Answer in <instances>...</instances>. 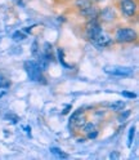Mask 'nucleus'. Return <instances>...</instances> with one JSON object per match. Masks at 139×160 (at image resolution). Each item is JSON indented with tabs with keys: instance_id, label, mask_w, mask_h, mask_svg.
<instances>
[{
	"instance_id": "1",
	"label": "nucleus",
	"mask_w": 139,
	"mask_h": 160,
	"mask_svg": "<svg viewBox=\"0 0 139 160\" xmlns=\"http://www.w3.org/2000/svg\"><path fill=\"white\" fill-rule=\"evenodd\" d=\"M26 67V71H27V75L31 80L34 81H40L41 79H44L41 75V67L39 66L37 62H34V61H30V62H26L25 65Z\"/></svg>"
},
{
	"instance_id": "2",
	"label": "nucleus",
	"mask_w": 139,
	"mask_h": 160,
	"mask_svg": "<svg viewBox=\"0 0 139 160\" xmlns=\"http://www.w3.org/2000/svg\"><path fill=\"white\" fill-rule=\"evenodd\" d=\"M115 38L120 43H130L137 39V32L133 29H119L116 31Z\"/></svg>"
},
{
	"instance_id": "3",
	"label": "nucleus",
	"mask_w": 139,
	"mask_h": 160,
	"mask_svg": "<svg viewBox=\"0 0 139 160\" xmlns=\"http://www.w3.org/2000/svg\"><path fill=\"white\" fill-rule=\"evenodd\" d=\"M102 32V27H101V25H99L95 20H92L90 22L86 25V27H85V34H86V38L90 39V40H94L95 38H97L99 34Z\"/></svg>"
},
{
	"instance_id": "4",
	"label": "nucleus",
	"mask_w": 139,
	"mask_h": 160,
	"mask_svg": "<svg viewBox=\"0 0 139 160\" xmlns=\"http://www.w3.org/2000/svg\"><path fill=\"white\" fill-rule=\"evenodd\" d=\"M120 9L125 17H133L137 13L135 0H123L120 3Z\"/></svg>"
},
{
	"instance_id": "5",
	"label": "nucleus",
	"mask_w": 139,
	"mask_h": 160,
	"mask_svg": "<svg viewBox=\"0 0 139 160\" xmlns=\"http://www.w3.org/2000/svg\"><path fill=\"white\" fill-rule=\"evenodd\" d=\"M106 72L115 76H130L133 75V68L129 67H107Z\"/></svg>"
},
{
	"instance_id": "6",
	"label": "nucleus",
	"mask_w": 139,
	"mask_h": 160,
	"mask_svg": "<svg viewBox=\"0 0 139 160\" xmlns=\"http://www.w3.org/2000/svg\"><path fill=\"white\" fill-rule=\"evenodd\" d=\"M98 14L103 22H111V21H114L116 18V12L112 9V8H104V9L101 13H98Z\"/></svg>"
},
{
	"instance_id": "7",
	"label": "nucleus",
	"mask_w": 139,
	"mask_h": 160,
	"mask_svg": "<svg viewBox=\"0 0 139 160\" xmlns=\"http://www.w3.org/2000/svg\"><path fill=\"white\" fill-rule=\"evenodd\" d=\"M93 43H94V44H97L98 47H107V45H110L111 43H112V39L108 36V35H104L103 32H101L93 40Z\"/></svg>"
},
{
	"instance_id": "8",
	"label": "nucleus",
	"mask_w": 139,
	"mask_h": 160,
	"mask_svg": "<svg viewBox=\"0 0 139 160\" xmlns=\"http://www.w3.org/2000/svg\"><path fill=\"white\" fill-rule=\"evenodd\" d=\"M75 4H76V7L80 9V12H81V11H84V9H86V8H89V7L94 5L92 0H76V3H75Z\"/></svg>"
},
{
	"instance_id": "9",
	"label": "nucleus",
	"mask_w": 139,
	"mask_h": 160,
	"mask_svg": "<svg viewBox=\"0 0 139 160\" xmlns=\"http://www.w3.org/2000/svg\"><path fill=\"white\" fill-rule=\"evenodd\" d=\"M8 86H10L9 79L3 74V71H0V89H1V88H8Z\"/></svg>"
},
{
	"instance_id": "10",
	"label": "nucleus",
	"mask_w": 139,
	"mask_h": 160,
	"mask_svg": "<svg viewBox=\"0 0 139 160\" xmlns=\"http://www.w3.org/2000/svg\"><path fill=\"white\" fill-rule=\"evenodd\" d=\"M124 106H125V102L124 101H117V102H114V103H111L110 107L112 110H115V111H120V110H123L124 109Z\"/></svg>"
},
{
	"instance_id": "11",
	"label": "nucleus",
	"mask_w": 139,
	"mask_h": 160,
	"mask_svg": "<svg viewBox=\"0 0 139 160\" xmlns=\"http://www.w3.org/2000/svg\"><path fill=\"white\" fill-rule=\"evenodd\" d=\"M82 129H84L85 133H90V132L95 131V127H94V124H92V123H85L84 125H82Z\"/></svg>"
},
{
	"instance_id": "12",
	"label": "nucleus",
	"mask_w": 139,
	"mask_h": 160,
	"mask_svg": "<svg viewBox=\"0 0 139 160\" xmlns=\"http://www.w3.org/2000/svg\"><path fill=\"white\" fill-rule=\"evenodd\" d=\"M50 151H52V152H54V154H58L61 158H68V155H67V154H63V152H62V151H61L59 149L52 147V149H50Z\"/></svg>"
},
{
	"instance_id": "13",
	"label": "nucleus",
	"mask_w": 139,
	"mask_h": 160,
	"mask_svg": "<svg viewBox=\"0 0 139 160\" xmlns=\"http://www.w3.org/2000/svg\"><path fill=\"white\" fill-rule=\"evenodd\" d=\"M134 133H135V128H132L130 129V132H129V141H128V145L129 146H132V142H133V138H134Z\"/></svg>"
},
{
	"instance_id": "14",
	"label": "nucleus",
	"mask_w": 139,
	"mask_h": 160,
	"mask_svg": "<svg viewBox=\"0 0 139 160\" xmlns=\"http://www.w3.org/2000/svg\"><path fill=\"white\" fill-rule=\"evenodd\" d=\"M13 38H14V39H16V40H23V39H25L26 36L23 35V34H22V32H19V31H17V32H14V34H13Z\"/></svg>"
},
{
	"instance_id": "15",
	"label": "nucleus",
	"mask_w": 139,
	"mask_h": 160,
	"mask_svg": "<svg viewBox=\"0 0 139 160\" xmlns=\"http://www.w3.org/2000/svg\"><path fill=\"white\" fill-rule=\"evenodd\" d=\"M123 96L124 97H128V98H137V94L135 93H130V92H123Z\"/></svg>"
},
{
	"instance_id": "16",
	"label": "nucleus",
	"mask_w": 139,
	"mask_h": 160,
	"mask_svg": "<svg viewBox=\"0 0 139 160\" xmlns=\"http://www.w3.org/2000/svg\"><path fill=\"white\" fill-rule=\"evenodd\" d=\"M129 115H130V111H126L124 115H121V116H120V120H121V122H123V120H125V119H126Z\"/></svg>"
},
{
	"instance_id": "17",
	"label": "nucleus",
	"mask_w": 139,
	"mask_h": 160,
	"mask_svg": "<svg viewBox=\"0 0 139 160\" xmlns=\"http://www.w3.org/2000/svg\"><path fill=\"white\" fill-rule=\"evenodd\" d=\"M92 2H97V3H99V2H102V0H92Z\"/></svg>"
}]
</instances>
